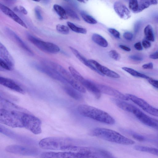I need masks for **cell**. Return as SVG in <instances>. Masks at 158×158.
<instances>
[{
  "instance_id": "f546056e",
  "label": "cell",
  "mask_w": 158,
  "mask_h": 158,
  "mask_svg": "<svg viewBox=\"0 0 158 158\" xmlns=\"http://www.w3.org/2000/svg\"><path fill=\"white\" fill-rule=\"evenodd\" d=\"M134 148L138 151L149 153L158 156V149L156 148L136 145L134 147Z\"/></svg>"
},
{
  "instance_id": "816d5d0a",
  "label": "cell",
  "mask_w": 158,
  "mask_h": 158,
  "mask_svg": "<svg viewBox=\"0 0 158 158\" xmlns=\"http://www.w3.org/2000/svg\"><path fill=\"white\" fill-rule=\"evenodd\" d=\"M140 25V22L138 21L135 23L134 26V31L135 32H138Z\"/></svg>"
},
{
  "instance_id": "f6af8a7d",
  "label": "cell",
  "mask_w": 158,
  "mask_h": 158,
  "mask_svg": "<svg viewBox=\"0 0 158 158\" xmlns=\"http://www.w3.org/2000/svg\"><path fill=\"white\" fill-rule=\"evenodd\" d=\"M143 47L145 49H148L151 46V43L150 41L146 40H143L142 42Z\"/></svg>"
},
{
  "instance_id": "d6986e66",
  "label": "cell",
  "mask_w": 158,
  "mask_h": 158,
  "mask_svg": "<svg viewBox=\"0 0 158 158\" xmlns=\"http://www.w3.org/2000/svg\"><path fill=\"white\" fill-rule=\"evenodd\" d=\"M114 8L116 13L121 19L126 20L131 17L130 11L122 2L119 1L115 2L114 5Z\"/></svg>"
},
{
  "instance_id": "b9f144b4",
  "label": "cell",
  "mask_w": 158,
  "mask_h": 158,
  "mask_svg": "<svg viewBox=\"0 0 158 158\" xmlns=\"http://www.w3.org/2000/svg\"><path fill=\"white\" fill-rule=\"evenodd\" d=\"M123 36L126 40H131L133 39V34L130 32H125L123 34Z\"/></svg>"
},
{
  "instance_id": "5bb4252c",
  "label": "cell",
  "mask_w": 158,
  "mask_h": 158,
  "mask_svg": "<svg viewBox=\"0 0 158 158\" xmlns=\"http://www.w3.org/2000/svg\"><path fill=\"white\" fill-rule=\"evenodd\" d=\"M32 66L41 72L46 74L51 78L59 81L63 83L67 82L62 78V77L54 69L44 65L41 63V64L36 63H32Z\"/></svg>"
},
{
  "instance_id": "5b68a950",
  "label": "cell",
  "mask_w": 158,
  "mask_h": 158,
  "mask_svg": "<svg viewBox=\"0 0 158 158\" xmlns=\"http://www.w3.org/2000/svg\"><path fill=\"white\" fill-rule=\"evenodd\" d=\"M24 113L26 112L19 111H9L1 108L0 122L13 128L23 127L21 117Z\"/></svg>"
},
{
  "instance_id": "9c48e42d",
  "label": "cell",
  "mask_w": 158,
  "mask_h": 158,
  "mask_svg": "<svg viewBox=\"0 0 158 158\" xmlns=\"http://www.w3.org/2000/svg\"><path fill=\"white\" fill-rule=\"evenodd\" d=\"M5 150L9 153L26 156L36 155L39 152V150L35 148L18 145L8 146Z\"/></svg>"
},
{
  "instance_id": "603a6c76",
  "label": "cell",
  "mask_w": 158,
  "mask_h": 158,
  "mask_svg": "<svg viewBox=\"0 0 158 158\" xmlns=\"http://www.w3.org/2000/svg\"><path fill=\"white\" fill-rule=\"evenodd\" d=\"M69 48L74 55L82 63L92 70L102 76L101 73L96 68L90 63L88 60H87L77 50L72 47H70Z\"/></svg>"
},
{
  "instance_id": "e575fe53",
  "label": "cell",
  "mask_w": 158,
  "mask_h": 158,
  "mask_svg": "<svg viewBox=\"0 0 158 158\" xmlns=\"http://www.w3.org/2000/svg\"><path fill=\"white\" fill-rule=\"evenodd\" d=\"M129 7L132 12L136 13L138 7V1L137 0H130Z\"/></svg>"
},
{
  "instance_id": "d6a6232c",
  "label": "cell",
  "mask_w": 158,
  "mask_h": 158,
  "mask_svg": "<svg viewBox=\"0 0 158 158\" xmlns=\"http://www.w3.org/2000/svg\"><path fill=\"white\" fill-rule=\"evenodd\" d=\"M80 15L83 20L87 23L91 24H95L97 23V20L92 16L83 11L80 12Z\"/></svg>"
},
{
  "instance_id": "8992f818",
  "label": "cell",
  "mask_w": 158,
  "mask_h": 158,
  "mask_svg": "<svg viewBox=\"0 0 158 158\" xmlns=\"http://www.w3.org/2000/svg\"><path fill=\"white\" fill-rule=\"evenodd\" d=\"M21 120L23 127L33 134H39L41 133V121L37 117L29 113H24Z\"/></svg>"
},
{
  "instance_id": "1f68e13d",
  "label": "cell",
  "mask_w": 158,
  "mask_h": 158,
  "mask_svg": "<svg viewBox=\"0 0 158 158\" xmlns=\"http://www.w3.org/2000/svg\"><path fill=\"white\" fill-rule=\"evenodd\" d=\"M67 24L69 28L75 32L82 34H85L87 33L86 29L78 27L71 22H68Z\"/></svg>"
},
{
  "instance_id": "11a10c76",
  "label": "cell",
  "mask_w": 158,
  "mask_h": 158,
  "mask_svg": "<svg viewBox=\"0 0 158 158\" xmlns=\"http://www.w3.org/2000/svg\"><path fill=\"white\" fill-rule=\"evenodd\" d=\"M156 18V20L157 21V22H158V16H157Z\"/></svg>"
},
{
  "instance_id": "4316f807",
  "label": "cell",
  "mask_w": 158,
  "mask_h": 158,
  "mask_svg": "<svg viewBox=\"0 0 158 158\" xmlns=\"http://www.w3.org/2000/svg\"><path fill=\"white\" fill-rule=\"evenodd\" d=\"M92 40L98 45L103 47L108 46L107 41L102 36L97 34H94L92 36Z\"/></svg>"
},
{
  "instance_id": "d590c367",
  "label": "cell",
  "mask_w": 158,
  "mask_h": 158,
  "mask_svg": "<svg viewBox=\"0 0 158 158\" xmlns=\"http://www.w3.org/2000/svg\"><path fill=\"white\" fill-rule=\"evenodd\" d=\"M56 29L58 32L63 34H68L69 32L68 27L64 25L58 24L56 26Z\"/></svg>"
},
{
  "instance_id": "836d02e7",
  "label": "cell",
  "mask_w": 158,
  "mask_h": 158,
  "mask_svg": "<svg viewBox=\"0 0 158 158\" xmlns=\"http://www.w3.org/2000/svg\"><path fill=\"white\" fill-rule=\"evenodd\" d=\"M67 15L73 19L77 20H79L80 18L77 14L73 10L67 6L64 7Z\"/></svg>"
},
{
  "instance_id": "4dcf8cb0",
  "label": "cell",
  "mask_w": 158,
  "mask_h": 158,
  "mask_svg": "<svg viewBox=\"0 0 158 158\" xmlns=\"http://www.w3.org/2000/svg\"><path fill=\"white\" fill-rule=\"evenodd\" d=\"M53 8L61 19H67V15L64 8L59 5L54 4L53 6Z\"/></svg>"
},
{
  "instance_id": "52a82bcc",
  "label": "cell",
  "mask_w": 158,
  "mask_h": 158,
  "mask_svg": "<svg viewBox=\"0 0 158 158\" xmlns=\"http://www.w3.org/2000/svg\"><path fill=\"white\" fill-rule=\"evenodd\" d=\"M27 36L29 41L43 52L55 54L60 51L59 47L53 43L42 40L29 33L27 34Z\"/></svg>"
},
{
  "instance_id": "bcb514c9",
  "label": "cell",
  "mask_w": 158,
  "mask_h": 158,
  "mask_svg": "<svg viewBox=\"0 0 158 158\" xmlns=\"http://www.w3.org/2000/svg\"><path fill=\"white\" fill-rule=\"evenodd\" d=\"M149 82L155 87L158 89V80L153 79L150 78L149 79Z\"/></svg>"
},
{
  "instance_id": "3957f363",
  "label": "cell",
  "mask_w": 158,
  "mask_h": 158,
  "mask_svg": "<svg viewBox=\"0 0 158 158\" xmlns=\"http://www.w3.org/2000/svg\"><path fill=\"white\" fill-rule=\"evenodd\" d=\"M44 63L45 65L55 70L67 82L78 91L83 93L86 92L85 88L62 66L47 60H45Z\"/></svg>"
},
{
  "instance_id": "44dd1931",
  "label": "cell",
  "mask_w": 158,
  "mask_h": 158,
  "mask_svg": "<svg viewBox=\"0 0 158 158\" xmlns=\"http://www.w3.org/2000/svg\"><path fill=\"white\" fill-rule=\"evenodd\" d=\"M1 10L5 15L23 27L27 28L25 23L15 13L5 5L0 3Z\"/></svg>"
},
{
  "instance_id": "f5cc1de1",
  "label": "cell",
  "mask_w": 158,
  "mask_h": 158,
  "mask_svg": "<svg viewBox=\"0 0 158 158\" xmlns=\"http://www.w3.org/2000/svg\"><path fill=\"white\" fill-rule=\"evenodd\" d=\"M119 47L123 50L126 51L130 52L131 50L130 48L124 45H119Z\"/></svg>"
},
{
  "instance_id": "7dc6e473",
  "label": "cell",
  "mask_w": 158,
  "mask_h": 158,
  "mask_svg": "<svg viewBox=\"0 0 158 158\" xmlns=\"http://www.w3.org/2000/svg\"><path fill=\"white\" fill-rule=\"evenodd\" d=\"M129 58L133 60L137 61H141L143 60V58L140 56L133 55H130Z\"/></svg>"
},
{
  "instance_id": "8fae6325",
  "label": "cell",
  "mask_w": 158,
  "mask_h": 158,
  "mask_svg": "<svg viewBox=\"0 0 158 158\" xmlns=\"http://www.w3.org/2000/svg\"><path fill=\"white\" fill-rule=\"evenodd\" d=\"M126 96L130 100L138 106L145 112L153 116L158 117V109L155 108L143 99L134 95L126 94Z\"/></svg>"
},
{
  "instance_id": "f1b7e54d",
  "label": "cell",
  "mask_w": 158,
  "mask_h": 158,
  "mask_svg": "<svg viewBox=\"0 0 158 158\" xmlns=\"http://www.w3.org/2000/svg\"><path fill=\"white\" fill-rule=\"evenodd\" d=\"M122 69L132 76L136 77L143 78L147 79L150 78L148 76L130 68L123 67L122 68Z\"/></svg>"
},
{
  "instance_id": "ffe728a7",
  "label": "cell",
  "mask_w": 158,
  "mask_h": 158,
  "mask_svg": "<svg viewBox=\"0 0 158 158\" xmlns=\"http://www.w3.org/2000/svg\"><path fill=\"white\" fill-rule=\"evenodd\" d=\"M0 59L5 62L9 67L11 71L14 69V61L6 47L0 43Z\"/></svg>"
},
{
  "instance_id": "ac0fdd59",
  "label": "cell",
  "mask_w": 158,
  "mask_h": 158,
  "mask_svg": "<svg viewBox=\"0 0 158 158\" xmlns=\"http://www.w3.org/2000/svg\"><path fill=\"white\" fill-rule=\"evenodd\" d=\"M5 31L6 34L24 51L31 56L34 55L31 50L15 32L8 27L5 28Z\"/></svg>"
},
{
  "instance_id": "74e56055",
  "label": "cell",
  "mask_w": 158,
  "mask_h": 158,
  "mask_svg": "<svg viewBox=\"0 0 158 158\" xmlns=\"http://www.w3.org/2000/svg\"><path fill=\"white\" fill-rule=\"evenodd\" d=\"M35 13L37 19L39 21H41L43 19L41 12L40 8L37 6L34 9Z\"/></svg>"
},
{
  "instance_id": "7a4b0ae2",
  "label": "cell",
  "mask_w": 158,
  "mask_h": 158,
  "mask_svg": "<svg viewBox=\"0 0 158 158\" xmlns=\"http://www.w3.org/2000/svg\"><path fill=\"white\" fill-rule=\"evenodd\" d=\"M90 135L104 140L124 145L134 144L135 142L114 131L104 128L97 127L90 132Z\"/></svg>"
},
{
  "instance_id": "db71d44e",
  "label": "cell",
  "mask_w": 158,
  "mask_h": 158,
  "mask_svg": "<svg viewBox=\"0 0 158 158\" xmlns=\"http://www.w3.org/2000/svg\"><path fill=\"white\" fill-rule=\"evenodd\" d=\"M42 1L44 3L47 4V3H48L50 2V1H49V0H43V1Z\"/></svg>"
},
{
  "instance_id": "2e32d148",
  "label": "cell",
  "mask_w": 158,
  "mask_h": 158,
  "mask_svg": "<svg viewBox=\"0 0 158 158\" xmlns=\"http://www.w3.org/2000/svg\"><path fill=\"white\" fill-rule=\"evenodd\" d=\"M1 85L12 90L21 94H24L25 91L22 87L15 81L8 78L1 76Z\"/></svg>"
},
{
  "instance_id": "484cf974",
  "label": "cell",
  "mask_w": 158,
  "mask_h": 158,
  "mask_svg": "<svg viewBox=\"0 0 158 158\" xmlns=\"http://www.w3.org/2000/svg\"><path fill=\"white\" fill-rule=\"evenodd\" d=\"M157 2L154 0H141L138 1V7L136 13L141 12L150 5H156Z\"/></svg>"
},
{
  "instance_id": "681fc988",
  "label": "cell",
  "mask_w": 158,
  "mask_h": 158,
  "mask_svg": "<svg viewBox=\"0 0 158 158\" xmlns=\"http://www.w3.org/2000/svg\"><path fill=\"white\" fill-rule=\"evenodd\" d=\"M135 48L137 50L140 51L142 50L143 48L140 42L135 43L134 45Z\"/></svg>"
},
{
  "instance_id": "30bf717a",
  "label": "cell",
  "mask_w": 158,
  "mask_h": 158,
  "mask_svg": "<svg viewBox=\"0 0 158 158\" xmlns=\"http://www.w3.org/2000/svg\"><path fill=\"white\" fill-rule=\"evenodd\" d=\"M41 158H90L89 156L86 154L69 151L44 152L41 154Z\"/></svg>"
},
{
  "instance_id": "7bdbcfd3",
  "label": "cell",
  "mask_w": 158,
  "mask_h": 158,
  "mask_svg": "<svg viewBox=\"0 0 158 158\" xmlns=\"http://www.w3.org/2000/svg\"><path fill=\"white\" fill-rule=\"evenodd\" d=\"M132 136L135 139L140 141H143L145 139L143 136L136 134L132 133Z\"/></svg>"
},
{
  "instance_id": "ab89813d",
  "label": "cell",
  "mask_w": 158,
  "mask_h": 158,
  "mask_svg": "<svg viewBox=\"0 0 158 158\" xmlns=\"http://www.w3.org/2000/svg\"><path fill=\"white\" fill-rule=\"evenodd\" d=\"M108 31L114 37L119 39L120 37V34L116 30L112 28L108 29Z\"/></svg>"
},
{
  "instance_id": "ee69618b",
  "label": "cell",
  "mask_w": 158,
  "mask_h": 158,
  "mask_svg": "<svg viewBox=\"0 0 158 158\" xmlns=\"http://www.w3.org/2000/svg\"><path fill=\"white\" fill-rule=\"evenodd\" d=\"M102 153L105 158H115L110 152L102 149Z\"/></svg>"
},
{
  "instance_id": "83f0119b",
  "label": "cell",
  "mask_w": 158,
  "mask_h": 158,
  "mask_svg": "<svg viewBox=\"0 0 158 158\" xmlns=\"http://www.w3.org/2000/svg\"><path fill=\"white\" fill-rule=\"evenodd\" d=\"M144 34L146 40L150 41L153 42L155 40V36L152 26L148 24L144 28Z\"/></svg>"
},
{
  "instance_id": "cb8c5ba5",
  "label": "cell",
  "mask_w": 158,
  "mask_h": 158,
  "mask_svg": "<svg viewBox=\"0 0 158 158\" xmlns=\"http://www.w3.org/2000/svg\"><path fill=\"white\" fill-rule=\"evenodd\" d=\"M111 100L119 108L124 110L132 113L136 107L135 106L122 100L116 98H112Z\"/></svg>"
},
{
  "instance_id": "d4e9b609",
  "label": "cell",
  "mask_w": 158,
  "mask_h": 158,
  "mask_svg": "<svg viewBox=\"0 0 158 158\" xmlns=\"http://www.w3.org/2000/svg\"><path fill=\"white\" fill-rule=\"evenodd\" d=\"M64 89L66 93L71 98L76 100H81L82 98V95L79 91L71 86H65Z\"/></svg>"
},
{
  "instance_id": "7c38bea8",
  "label": "cell",
  "mask_w": 158,
  "mask_h": 158,
  "mask_svg": "<svg viewBox=\"0 0 158 158\" xmlns=\"http://www.w3.org/2000/svg\"><path fill=\"white\" fill-rule=\"evenodd\" d=\"M132 114L143 124L158 130V120L152 118L145 114L136 107Z\"/></svg>"
},
{
  "instance_id": "277c9868",
  "label": "cell",
  "mask_w": 158,
  "mask_h": 158,
  "mask_svg": "<svg viewBox=\"0 0 158 158\" xmlns=\"http://www.w3.org/2000/svg\"><path fill=\"white\" fill-rule=\"evenodd\" d=\"M73 145L70 139L60 137H48L41 140L39 143L42 149L49 150L64 151L68 146Z\"/></svg>"
},
{
  "instance_id": "60d3db41",
  "label": "cell",
  "mask_w": 158,
  "mask_h": 158,
  "mask_svg": "<svg viewBox=\"0 0 158 158\" xmlns=\"http://www.w3.org/2000/svg\"><path fill=\"white\" fill-rule=\"evenodd\" d=\"M14 10L16 11L20 12L24 15H27V10L24 7L21 6L15 7L14 8Z\"/></svg>"
},
{
  "instance_id": "6da1fadb",
  "label": "cell",
  "mask_w": 158,
  "mask_h": 158,
  "mask_svg": "<svg viewBox=\"0 0 158 158\" xmlns=\"http://www.w3.org/2000/svg\"><path fill=\"white\" fill-rule=\"evenodd\" d=\"M77 110L81 115L97 121L109 125L115 123L114 119L106 112L87 105L78 106Z\"/></svg>"
},
{
  "instance_id": "4fadbf2b",
  "label": "cell",
  "mask_w": 158,
  "mask_h": 158,
  "mask_svg": "<svg viewBox=\"0 0 158 158\" xmlns=\"http://www.w3.org/2000/svg\"><path fill=\"white\" fill-rule=\"evenodd\" d=\"M95 84L101 93L111 96L119 99L127 101L129 100L126 94L122 93L112 87L102 84Z\"/></svg>"
},
{
  "instance_id": "c3c4849f",
  "label": "cell",
  "mask_w": 158,
  "mask_h": 158,
  "mask_svg": "<svg viewBox=\"0 0 158 158\" xmlns=\"http://www.w3.org/2000/svg\"><path fill=\"white\" fill-rule=\"evenodd\" d=\"M153 64L152 62L145 64L142 65L143 68L145 69H153Z\"/></svg>"
},
{
  "instance_id": "f907efd6",
  "label": "cell",
  "mask_w": 158,
  "mask_h": 158,
  "mask_svg": "<svg viewBox=\"0 0 158 158\" xmlns=\"http://www.w3.org/2000/svg\"><path fill=\"white\" fill-rule=\"evenodd\" d=\"M149 57L153 59H158V51L153 53L149 56Z\"/></svg>"
},
{
  "instance_id": "e0dca14e",
  "label": "cell",
  "mask_w": 158,
  "mask_h": 158,
  "mask_svg": "<svg viewBox=\"0 0 158 158\" xmlns=\"http://www.w3.org/2000/svg\"><path fill=\"white\" fill-rule=\"evenodd\" d=\"M88 60L101 73L102 76L105 75L114 78H118L120 77V75L118 73L102 65L96 60L91 59Z\"/></svg>"
},
{
  "instance_id": "ba28073f",
  "label": "cell",
  "mask_w": 158,
  "mask_h": 158,
  "mask_svg": "<svg viewBox=\"0 0 158 158\" xmlns=\"http://www.w3.org/2000/svg\"><path fill=\"white\" fill-rule=\"evenodd\" d=\"M102 149L91 147L69 145L66 148L64 151L81 153L88 155L90 158H105Z\"/></svg>"
},
{
  "instance_id": "8d00e7d4",
  "label": "cell",
  "mask_w": 158,
  "mask_h": 158,
  "mask_svg": "<svg viewBox=\"0 0 158 158\" xmlns=\"http://www.w3.org/2000/svg\"><path fill=\"white\" fill-rule=\"evenodd\" d=\"M110 56L116 60H118L120 58V56L119 53L115 50H111L109 52Z\"/></svg>"
},
{
  "instance_id": "7402d4cb",
  "label": "cell",
  "mask_w": 158,
  "mask_h": 158,
  "mask_svg": "<svg viewBox=\"0 0 158 158\" xmlns=\"http://www.w3.org/2000/svg\"><path fill=\"white\" fill-rule=\"evenodd\" d=\"M0 107H2L1 108V109L9 111H19L29 113L28 112V111L11 102L9 100L2 98L1 96L0 99Z\"/></svg>"
},
{
  "instance_id": "f35d334b",
  "label": "cell",
  "mask_w": 158,
  "mask_h": 158,
  "mask_svg": "<svg viewBox=\"0 0 158 158\" xmlns=\"http://www.w3.org/2000/svg\"><path fill=\"white\" fill-rule=\"evenodd\" d=\"M0 70L2 71H11L8 65L3 61L0 59Z\"/></svg>"
},
{
  "instance_id": "9a60e30c",
  "label": "cell",
  "mask_w": 158,
  "mask_h": 158,
  "mask_svg": "<svg viewBox=\"0 0 158 158\" xmlns=\"http://www.w3.org/2000/svg\"><path fill=\"white\" fill-rule=\"evenodd\" d=\"M77 81L93 94L97 99L100 98L101 93L96 86L95 83L85 79L82 75L78 78Z\"/></svg>"
}]
</instances>
